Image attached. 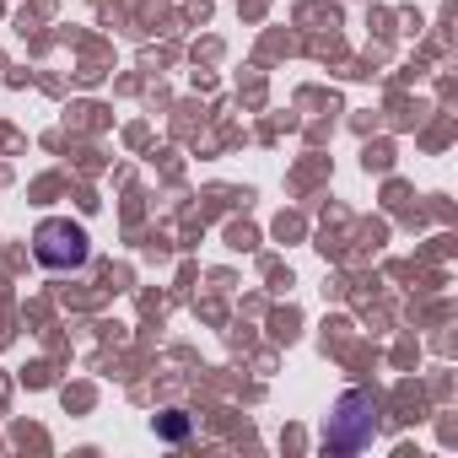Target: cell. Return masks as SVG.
<instances>
[{
  "label": "cell",
  "instance_id": "1",
  "mask_svg": "<svg viewBox=\"0 0 458 458\" xmlns=\"http://www.w3.org/2000/svg\"><path fill=\"white\" fill-rule=\"evenodd\" d=\"M372 437H377V399H372L367 388L340 394V404H335V415H329V426H324V447L356 453V447H367Z\"/></svg>",
  "mask_w": 458,
  "mask_h": 458
},
{
  "label": "cell",
  "instance_id": "2",
  "mask_svg": "<svg viewBox=\"0 0 458 458\" xmlns=\"http://www.w3.org/2000/svg\"><path fill=\"white\" fill-rule=\"evenodd\" d=\"M33 254H38L44 270H81L87 254H92V243H87V233H81L76 221H44L38 233H33Z\"/></svg>",
  "mask_w": 458,
  "mask_h": 458
},
{
  "label": "cell",
  "instance_id": "3",
  "mask_svg": "<svg viewBox=\"0 0 458 458\" xmlns=\"http://www.w3.org/2000/svg\"><path fill=\"white\" fill-rule=\"evenodd\" d=\"M157 431H162L167 442H178V437H189V415H183V410H167V415L157 420Z\"/></svg>",
  "mask_w": 458,
  "mask_h": 458
}]
</instances>
